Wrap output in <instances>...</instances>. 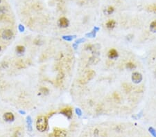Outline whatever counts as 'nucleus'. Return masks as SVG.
Here are the masks:
<instances>
[{"mask_svg": "<svg viewBox=\"0 0 156 137\" xmlns=\"http://www.w3.org/2000/svg\"><path fill=\"white\" fill-rule=\"evenodd\" d=\"M36 128L39 132H45L48 128V120L45 116H40L36 121Z\"/></svg>", "mask_w": 156, "mask_h": 137, "instance_id": "obj_1", "label": "nucleus"}, {"mask_svg": "<svg viewBox=\"0 0 156 137\" xmlns=\"http://www.w3.org/2000/svg\"><path fill=\"white\" fill-rule=\"evenodd\" d=\"M13 32H12L11 30L10 29H6L4 30V31L2 32V34H1V36L4 38V40H11L12 37H13Z\"/></svg>", "mask_w": 156, "mask_h": 137, "instance_id": "obj_2", "label": "nucleus"}, {"mask_svg": "<svg viewBox=\"0 0 156 137\" xmlns=\"http://www.w3.org/2000/svg\"><path fill=\"white\" fill-rule=\"evenodd\" d=\"M142 80V74L138 72L134 73L132 76V80L133 81L134 83L135 84H138Z\"/></svg>", "mask_w": 156, "mask_h": 137, "instance_id": "obj_3", "label": "nucleus"}, {"mask_svg": "<svg viewBox=\"0 0 156 137\" xmlns=\"http://www.w3.org/2000/svg\"><path fill=\"white\" fill-rule=\"evenodd\" d=\"M60 113L63 114L64 116H65L66 117H67L68 118H71V117L72 116V110L70 107H66L62 109L60 111Z\"/></svg>", "mask_w": 156, "mask_h": 137, "instance_id": "obj_4", "label": "nucleus"}, {"mask_svg": "<svg viewBox=\"0 0 156 137\" xmlns=\"http://www.w3.org/2000/svg\"><path fill=\"white\" fill-rule=\"evenodd\" d=\"M53 135L54 137H65L67 135V132H66L65 130H62V129H56L53 132Z\"/></svg>", "mask_w": 156, "mask_h": 137, "instance_id": "obj_5", "label": "nucleus"}, {"mask_svg": "<svg viewBox=\"0 0 156 137\" xmlns=\"http://www.w3.org/2000/svg\"><path fill=\"white\" fill-rule=\"evenodd\" d=\"M59 25L62 28H66L69 26V21L66 17H61L59 20Z\"/></svg>", "mask_w": 156, "mask_h": 137, "instance_id": "obj_6", "label": "nucleus"}, {"mask_svg": "<svg viewBox=\"0 0 156 137\" xmlns=\"http://www.w3.org/2000/svg\"><path fill=\"white\" fill-rule=\"evenodd\" d=\"M4 118L5 121H8V122H11V121H14L15 119V116L13 115V114L11 112H6L4 114Z\"/></svg>", "mask_w": 156, "mask_h": 137, "instance_id": "obj_7", "label": "nucleus"}, {"mask_svg": "<svg viewBox=\"0 0 156 137\" xmlns=\"http://www.w3.org/2000/svg\"><path fill=\"white\" fill-rule=\"evenodd\" d=\"M95 73L93 71H89L86 73V75H85V78H84L83 80L85 81L84 82H87L88 81H90V80H92L94 76H95Z\"/></svg>", "mask_w": 156, "mask_h": 137, "instance_id": "obj_8", "label": "nucleus"}, {"mask_svg": "<svg viewBox=\"0 0 156 137\" xmlns=\"http://www.w3.org/2000/svg\"><path fill=\"white\" fill-rule=\"evenodd\" d=\"M117 56H118L117 51L116 50H115V49H111V50H110V51L108 52V57L110 58H111V59L116 58Z\"/></svg>", "mask_w": 156, "mask_h": 137, "instance_id": "obj_9", "label": "nucleus"}, {"mask_svg": "<svg viewBox=\"0 0 156 137\" xmlns=\"http://www.w3.org/2000/svg\"><path fill=\"white\" fill-rule=\"evenodd\" d=\"M115 22L114 20H109L106 23V26L108 28H112L115 27Z\"/></svg>", "mask_w": 156, "mask_h": 137, "instance_id": "obj_10", "label": "nucleus"}, {"mask_svg": "<svg viewBox=\"0 0 156 137\" xmlns=\"http://www.w3.org/2000/svg\"><path fill=\"white\" fill-rule=\"evenodd\" d=\"M16 51L18 53H22L25 51L24 46H22V45H19L16 47Z\"/></svg>", "mask_w": 156, "mask_h": 137, "instance_id": "obj_11", "label": "nucleus"}, {"mask_svg": "<svg viewBox=\"0 0 156 137\" xmlns=\"http://www.w3.org/2000/svg\"><path fill=\"white\" fill-rule=\"evenodd\" d=\"M27 124H28V129H29L30 131H31L32 130V127H31L32 121H31V118L30 116L27 117Z\"/></svg>", "mask_w": 156, "mask_h": 137, "instance_id": "obj_12", "label": "nucleus"}, {"mask_svg": "<svg viewBox=\"0 0 156 137\" xmlns=\"http://www.w3.org/2000/svg\"><path fill=\"white\" fill-rule=\"evenodd\" d=\"M150 28L152 32H156V20L153 22L151 26H150Z\"/></svg>", "mask_w": 156, "mask_h": 137, "instance_id": "obj_13", "label": "nucleus"}, {"mask_svg": "<svg viewBox=\"0 0 156 137\" xmlns=\"http://www.w3.org/2000/svg\"><path fill=\"white\" fill-rule=\"evenodd\" d=\"M126 67L128 69H133V68H135V65L132 62H128L126 65Z\"/></svg>", "mask_w": 156, "mask_h": 137, "instance_id": "obj_14", "label": "nucleus"}, {"mask_svg": "<svg viewBox=\"0 0 156 137\" xmlns=\"http://www.w3.org/2000/svg\"><path fill=\"white\" fill-rule=\"evenodd\" d=\"M75 37H76L75 35H74V36H72V35H67V36H63L62 37V38H63L65 40L72 41Z\"/></svg>", "mask_w": 156, "mask_h": 137, "instance_id": "obj_15", "label": "nucleus"}, {"mask_svg": "<svg viewBox=\"0 0 156 137\" xmlns=\"http://www.w3.org/2000/svg\"><path fill=\"white\" fill-rule=\"evenodd\" d=\"M96 31H95V30H94V31H92V32L86 34V36L89 37H95V35H96Z\"/></svg>", "mask_w": 156, "mask_h": 137, "instance_id": "obj_16", "label": "nucleus"}, {"mask_svg": "<svg viewBox=\"0 0 156 137\" xmlns=\"http://www.w3.org/2000/svg\"><path fill=\"white\" fill-rule=\"evenodd\" d=\"M40 91H41L43 94H45V95L48 94L49 92V89H47V88H46V87H42V88H41V89H40Z\"/></svg>", "mask_w": 156, "mask_h": 137, "instance_id": "obj_17", "label": "nucleus"}, {"mask_svg": "<svg viewBox=\"0 0 156 137\" xmlns=\"http://www.w3.org/2000/svg\"><path fill=\"white\" fill-rule=\"evenodd\" d=\"M113 12H114V8H113V7H112V6L108 7V9L106 10L107 14H108V15H110V14H112Z\"/></svg>", "mask_w": 156, "mask_h": 137, "instance_id": "obj_18", "label": "nucleus"}, {"mask_svg": "<svg viewBox=\"0 0 156 137\" xmlns=\"http://www.w3.org/2000/svg\"><path fill=\"white\" fill-rule=\"evenodd\" d=\"M16 65H17V66H19V65L20 66V67H19V68H24L25 67L24 64L23 63V62H22V61H19V62L17 63Z\"/></svg>", "mask_w": 156, "mask_h": 137, "instance_id": "obj_19", "label": "nucleus"}, {"mask_svg": "<svg viewBox=\"0 0 156 137\" xmlns=\"http://www.w3.org/2000/svg\"><path fill=\"white\" fill-rule=\"evenodd\" d=\"M63 77H64V75H63V73H60L58 75V78H57V80L58 82H60V81H61L62 80V78H63Z\"/></svg>", "mask_w": 156, "mask_h": 137, "instance_id": "obj_20", "label": "nucleus"}, {"mask_svg": "<svg viewBox=\"0 0 156 137\" xmlns=\"http://www.w3.org/2000/svg\"><path fill=\"white\" fill-rule=\"evenodd\" d=\"M76 114H78V116H81V114H82V112H81V109H78V108L76 109Z\"/></svg>", "mask_w": 156, "mask_h": 137, "instance_id": "obj_21", "label": "nucleus"}, {"mask_svg": "<svg viewBox=\"0 0 156 137\" xmlns=\"http://www.w3.org/2000/svg\"><path fill=\"white\" fill-rule=\"evenodd\" d=\"M19 30L21 32H23V31H24V26H22V25H19Z\"/></svg>", "mask_w": 156, "mask_h": 137, "instance_id": "obj_22", "label": "nucleus"}, {"mask_svg": "<svg viewBox=\"0 0 156 137\" xmlns=\"http://www.w3.org/2000/svg\"><path fill=\"white\" fill-rule=\"evenodd\" d=\"M149 131H150V132L152 134L153 136H156V132H155V131L153 130V128H150V129H149Z\"/></svg>", "mask_w": 156, "mask_h": 137, "instance_id": "obj_23", "label": "nucleus"}, {"mask_svg": "<svg viewBox=\"0 0 156 137\" xmlns=\"http://www.w3.org/2000/svg\"><path fill=\"white\" fill-rule=\"evenodd\" d=\"M84 41H85V39H80V40H78L76 41V44L81 43V42H83Z\"/></svg>", "mask_w": 156, "mask_h": 137, "instance_id": "obj_24", "label": "nucleus"}, {"mask_svg": "<svg viewBox=\"0 0 156 137\" xmlns=\"http://www.w3.org/2000/svg\"><path fill=\"white\" fill-rule=\"evenodd\" d=\"M74 48H77V46H76V45H74Z\"/></svg>", "mask_w": 156, "mask_h": 137, "instance_id": "obj_25", "label": "nucleus"}, {"mask_svg": "<svg viewBox=\"0 0 156 137\" xmlns=\"http://www.w3.org/2000/svg\"><path fill=\"white\" fill-rule=\"evenodd\" d=\"M20 112L21 114H24V112H22V111H20Z\"/></svg>", "mask_w": 156, "mask_h": 137, "instance_id": "obj_26", "label": "nucleus"}, {"mask_svg": "<svg viewBox=\"0 0 156 137\" xmlns=\"http://www.w3.org/2000/svg\"><path fill=\"white\" fill-rule=\"evenodd\" d=\"M1 46H0V52H1Z\"/></svg>", "mask_w": 156, "mask_h": 137, "instance_id": "obj_27", "label": "nucleus"}, {"mask_svg": "<svg viewBox=\"0 0 156 137\" xmlns=\"http://www.w3.org/2000/svg\"><path fill=\"white\" fill-rule=\"evenodd\" d=\"M1 0H0V3H1Z\"/></svg>", "mask_w": 156, "mask_h": 137, "instance_id": "obj_28", "label": "nucleus"}]
</instances>
